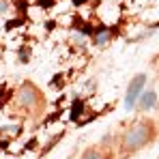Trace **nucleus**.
I'll return each instance as SVG.
<instances>
[{"label": "nucleus", "instance_id": "f257e3e1", "mask_svg": "<svg viewBox=\"0 0 159 159\" xmlns=\"http://www.w3.org/2000/svg\"><path fill=\"white\" fill-rule=\"evenodd\" d=\"M148 138H151V127H148V125H144V123H138V125H133L131 129L125 133L123 144H125V148L135 151V148L144 146V144L148 142Z\"/></svg>", "mask_w": 159, "mask_h": 159}, {"label": "nucleus", "instance_id": "f03ea898", "mask_svg": "<svg viewBox=\"0 0 159 159\" xmlns=\"http://www.w3.org/2000/svg\"><path fill=\"white\" fill-rule=\"evenodd\" d=\"M144 82H146V75H144V73H138V75L131 80V84H129V88H127V95H125V107H127V110H131L133 106H138V99H140V95H142Z\"/></svg>", "mask_w": 159, "mask_h": 159}, {"label": "nucleus", "instance_id": "7ed1b4c3", "mask_svg": "<svg viewBox=\"0 0 159 159\" xmlns=\"http://www.w3.org/2000/svg\"><path fill=\"white\" fill-rule=\"evenodd\" d=\"M37 97H39V95H37L34 86H30V84H24V86L20 88V93H17V101H20L24 107H32L37 101H39Z\"/></svg>", "mask_w": 159, "mask_h": 159}, {"label": "nucleus", "instance_id": "20e7f679", "mask_svg": "<svg viewBox=\"0 0 159 159\" xmlns=\"http://www.w3.org/2000/svg\"><path fill=\"white\" fill-rule=\"evenodd\" d=\"M155 103H157V93H155V90H146V93H142V97L138 99V107H140L142 112L155 107Z\"/></svg>", "mask_w": 159, "mask_h": 159}, {"label": "nucleus", "instance_id": "39448f33", "mask_svg": "<svg viewBox=\"0 0 159 159\" xmlns=\"http://www.w3.org/2000/svg\"><path fill=\"white\" fill-rule=\"evenodd\" d=\"M82 159H103V157H101V151H99V148H88V151L82 155Z\"/></svg>", "mask_w": 159, "mask_h": 159}, {"label": "nucleus", "instance_id": "423d86ee", "mask_svg": "<svg viewBox=\"0 0 159 159\" xmlns=\"http://www.w3.org/2000/svg\"><path fill=\"white\" fill-rule=\"evenodd\" d=\"M107 39H110V32H107V30L99 32V34H95V43H97V45H101V48L107 43Z\"/></svg>", "mask_w": 159, "mask_h": 159}, {"label": "nucleus", "instance_id": "0eeeda50", "mask_svg": "<svg viewBox=\"0 0 159 159\" xmlns=\"http://www.w3.org/2000/svg\"><path fill=\"white\" fill-rule=\"evenodd\" d=\"M80 114H82V101H75V103H73V110H71V118L78 120Z\"/></svg>", "mask_w": 159, "mask_h": 159}, {"label": "nucleus", "instance_id": "6e6552de", "mask_svg": "<svg viewBox=\"0 0 159 159\" xmlns=\"http://www.w3.org/2000/svg\"><path fill=\"white\" fill-rule=\"evenodd\" d=\"M9 9V2H0V13H4Z\"/></svg>", "mask_w": 159, "mask_h": 159}, {"label": "nucleus", "instance_id": "1a4fd4ad", "mask_svg": "<svg viewBox=\"0 0 159 159\" xmlns=\"http://www.w3.org/2000/svg\"><path fill=\"white\" fill-rule=\"evenodd\" d=\"M84 2H86V0H73V4H75V7H80V4H84Z\"/></svg>", "mask_w": 159, "mask_h": 159}]
</instances>
